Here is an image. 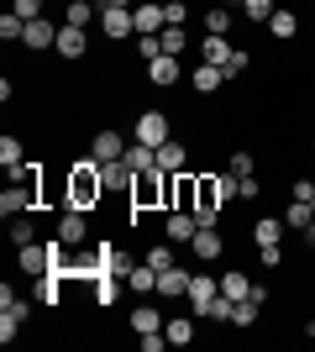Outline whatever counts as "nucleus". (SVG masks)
Listing matches in <instances>:
<instances>
[{
	"label": "nucleus",
	"mask_w": 315,
	"mask_h": 352,
	"mask_svg": "<svg viewBox=\"0 0 315 352\" xmlns=\"http://www.w3.org/2000/svg\"><path fill=\"white\" fill-rule=\"evenodd\" d=\"M100 179H105V195H132V184H137V174L126 168V158L100 163Z\"/></svg>",
	"instance_id": "9b49d317"
},
{
	"label": "nucleus",
	"mask_w": 315,
	"mask_h": 352,
	"mask_svg": "<svg viewBox=\"0 0 315 352\" xmlns=\"http://www.w3.org/2000/svg\"><path fill=\"white\" fill-rule=\"evenodd\" d=\"M310 216H315V210L305 206V200H294V206L284 210V226H289V232H305V226H310Z\"/></svg>",
	"instance_id": "e433bc0d"
},
{
	"label": "nucleus",
	"mask_w": 315,
	"mask_h": 352,
	"mask_svg": "<svg viewBox=\"0 0 315 352\" xmlns=\"http://www.w3.org/2000/svg\"><path fill=\"white\" fill-rule=\"evenodd\" d=\"M163 6H168V0H163Z\"/></svg>",
	"instance_id": "4d7b16f0"
},
{
	"label": "nucleus",
	"mask_w": 315,
	"mask_h": 352,
	"mask_svg": "<svg viewBox=\"0 0 315 352\" xmlns=\"http://www.w3.org/2000/svg\"><path fill=\"white\" fill-rule=\"evenodd\" d=\"M289 195H294V200H305V206H310V200H315V184H310V179H294V184H289Z\"/></svg>",
	"instance_id": "49530a36"
},
{
	"label": "nucleus",
	"mask_w": 315,
	"mask_h": 352,
	"mask_svg": "<svg viewBox=\"0 0 315 352\" xmlns=\"http://www.w3.org/2000/svg\"><path fill=\"white\" fill-rule=\"evenodd\" d=\"M126 289L132 294H158V268L142 258V263H132V274H126Z\"/></svg>",
	"instance_id": "a211bd4d"
},
{
	"label": "nucleus",
	"mask_w": 315,
	"mask_h": 352,
	"mask_svg": "<svg viewBox=\"0 0 315 352\" xmlns=\"http://www.w3.org/2000/svg\"><path fill=\"white\" fill-rule=\"evenodd\" d=\"M310 210H315V200H310Z\"/></svg>",
	"instance_id": "5fc2aeb1"
},
{
	"label": "nucleus",
	"mask_w": 315,
	"mask_h": 352,
	"mask_svg": "<svg viewBox=\"0 0 315 352\" xmlns=\"http://www.w3.org/2000/svg\"><path fill=\"white\" fill-rule=\"evenodd\" d=\"M100 6H137V0H100Z\"/></svg>",
	"instance_id": "8fccbe9b"
},
{
	"label": "nucleus",
	"mask_w": 315,
	"mask_h": 352,
	"mask_svg": "<svg viewBox=\"0 0 315 352\" xmlns=\"http://www.w3.org/2000/svg\"><path fill=\"white\" fill-rule=\"evenodd\" d=\"M215 294H221V279H210V274H189V310L195 316H210V305H215Z\"/></svg>",
	"instance_id": "39448f33"
},
{
	"label": "nucleus",
	"mask_w": 315,
	"mask_h": 352,
	"mask_svg": "<svg viewBox=\"0 0 315 352\" xmlns=\"http://www.w3.org/2000/svg\"><path fill=\"white\" fill-rule=\"evenodd\" d=\"M148 85H158V89H168V85H179V58H152L148 63Z\"/></svg>",
	"instance_id": "4be33fe9"
},
{
	"label": "nucleus",
	"mask_w": 315,
	"mask_h": 352,
	"mask_svg": "<svg viewBox=\"0 0 315 352\" xmlns=\"http://www.w3.org/2000/svg\"><path fill=\"white\" fill-rule=\"evenodd\" d=\"M237 200H263V184H257V174L237 179Z\"/></svg>",
	"instance_id": "a19ab883"
},
{
	"label": "nucleus",
	"mask_w": 315,
	"mask_h": 352,
	"mask_svg": "<svg viewBox=\"0 0 315 352\" xmlns=\"http://www.w3.org/2000/svg\"><path fill=\"white\" fill-rule=\"evenodd\" d=\"M58 236L69 242V248H84V236H90V216L79 206H63V216H58Z\"/></svg>",
	"instance_id": "1a4fd4ad"
},
{
	"label": "nucleus",
	"mask_w": 315,
	"mask_h": 352,
	"mask_svg": "<svg viewBox=\"0 0 315 352\" xmlns=\"http://www.w3.org/2000/svg\"><path fill=\"white\" fill-rule=\"evenodd\" d=\"M273 11H279V0H247V6H242V16H247L253 27H268Z\"/></svg>",
	"instance_id": "7c9ffc66"
},
{
	"label": "nucleus",
	"mask_w": 315,
	"mask_h": 352,
	"mask_svg": "<svg viewBox=\"0 0 315 352\" xmlns=\"http://www.w3.org/2000/svg\"><path fill=\"white\" fill-rule=\"evenodd\" d=\"M0 168H27V147L16 142V137H0Z\"/></svg>",
	"instance_id": "cd10ccee"
},
{
	"label": "nucleus",
	"mask_w": 315,
	"mask_h": 352,
	"mask_svg": "<svg viewBox=\"0 0 315 352\" xmlns=\"http://www.w3.org/2000/svg\"><path fill=\"white\" fill-rule=\"evenodd\" d=\"M100 274H110V279H126L132 274V258L121 248H110V242H100Z\"/></svg>",
	"instance_id": "412c9836"
},
{
	"label": "nucleus",
	"mask_w": 315,
	"mask_h": 352,
	"mask_svg": "<svg viewBox=\"0 0 315 352\" xmlns=\"http://www.w3.org/2000/svg\"><path fill=\"white\" fill-rule=\"evenodd\" d=\"M16 268L32 274V279H37V274H53V252L37 248V242H32V248H16Z\"/></svg>",
	"instance_id": "f8f14e48"
},
{
	"label": "nucleus",
	"mask_w": 315,
	"mask_h": 352,
	"mask_svg": "<svg viewBox=\"0 0 315 352\" xmlns=\"http://www.w3.org/2000/svg\"><path fill=\"white\" fill-rule=\"evenodd\" d=\"M184 163H189L184 142H179V137H168V142L158 147V168H163V174H184Z\"/></svg>",
	"instance_id": "aec40b11"
},
{
	"label": "nucleus",
	"mask_w": 315,
	"mask_h": 352,
	"mask_svg": "<svg viewBox=\"0 0 315 352\" xmlns=\"http://www.w3.org/2000/svg\"><path fill=\"white\" fill-rule=\"evenodd\" d=\"M210 321L231 326V300H226V294H215V305H210Z\"/></svg>",
	"instance_id": "a18cd8bd"
},
{
	"label": "nucleus",
	"mask_w": 315,
	"mask_h": 352,
	"mask_svg": "<svg viewBox=\"0 0 315 352\" xmlns=\"http://www.w3.org/2000/svg\"><path fill=\"white\" fill-rule=\"evenodd\" d=\"M90 158H100V163L126 158V142H121L116 126H95V137H90Z\"/></svg>",
	"instance_id": "6e6552de"
},
{
	"label": "nucleus",
	"mask_w": 315,
	"mask_h": 352,
	"mask_svg": "<svg viewBox=\"0 0 315 352\" xmlns=\"http://www.w3.org/2000/svg\"><path fill=\"white\" fill-rule=\"evenodd\" d=\"M148 263L158 268V274H163V268H174V263H179V252H174V242H168V236H163V242H152V248H148Z\"/></svg>",
	"instance_id": "2f4dec72"
},
{
	"label": "nucleus",
	"mask_w": 315,
	"mask_h": 352,
	"mask_svg": "<svg viewBox=\"0 0 315 352\" xmlns=\"http://www.w3.org/2000/svg\"><path fill=\"white\" fill-rule=\"evenodd\" d=\"M221 6H247V0H221Z\"/></svg>",
	"instance_id": "603ef678"
},
{
	"label": "nucleus",
	"mask_w": 315,
	"mask_h": 352,
	"mask_svg": "<svg viewBox=\"0 0 315 352\" xmlns=\"http://www.w3.org/2000/svg\"><path fill=\"white\" fill-rule=\"evenodd\" d=\"M257 258H263V268H279L284 263V248H257Z\"/></svg>",
	"instance_id": "09e8293b"
},
{
	"label": "nucleus",
	"mask_w": 315,
	"mask_h": 352,
	"mask_svg": "<svg viewBox=\"0 0 315 352\" xmlns=\"http://www.w3.org/2000/svg\"><path fill=\"white\" fill-rule=\"evenodd\" d=\"M310 153H315V137H310Z\"/></svg>",
	"instance_id": "864d4df0"
},
{
	"label": "nucleus",
	"mask_w": 315,
	"mask_h": 352,
	"mask_svg": "<svg viewBox=\"0 0 315 352\" xmlns=\"http://www.w3.org/2000/svg\"><path fill=\"white\" fill-rule=\"evenodd\" d=\"M305 337H315V321H305Z\"/></svg>",
	"instance_id": "3c124183"
},
{
	"label": "nucleus",
	"mask_w": 315,
	"mask_h": 352,
	"mask_svg": "<svg viewBox=\"0 0 315 352\" xmlns=\"http://www.w3.org/2000/svg\"><path fill=\"white\" fill-rule=\"evenodd\" d=\"M168 137H174V126H168V116H163V111H142V116H137V142L163 147Z\"/></svg>",
	"instance_id": "0eeeda50"
},
{
	"label": "nucleus",
	"mask_w": 315,
	"mask_h": 352,
	"mask_svg": "<svg viewBox=\"0 0 315 352\" xmlns=\"http://www.w3.org/2000/svg\"><path fill=\"white\" fill-rule=\"evenodd\" d=\"M189 252H195L200 263H215V258H221V226H200L195 242H189Z\"/></svg>",
	"instance_id": "ddd939ff"
},
{
	"label": "nucleus",
	"mask_w": 315,
	"mask_h": 352,
	"mask_svg": "<svg viewBox=\"0 0 315 352\" xmlns=\"http://www.w3.org/2000/svg\"><path fill=\"white\" fill-rule=\"evenodd\" d=\"M226 168H231V174H237V179H247V174H257V158H253V153H247V147H237V153L226 158Z\"/></svg>",
	"instance_id": "f704fd0d"
},
{
	"label": "nucleus",
	"mask_w": 315,
	"mask_h": 352,
	"mask_svg": "<svg viewBox=\"0 0 315 352\" xmlns=\"http://www.w3.org/2000/svg\"><path fill=\"white\" fill-rule=\"evenodd\" d=\"M284 216H257L253 221V248H284Z\"/></svg>",
	"instance_id": "9d476101"
},
{
	"label": "nucleus",
	"mask_w": 315,
	"mask_h": 352,
	"mask_svg": "<svg viewBox=\"0 0 315 352\" xmlns=\"http://www.w3.org/2000/svg\"><path fill=\"white\" fill-rule=\"evenodd\" d=\"M105 200V179H100V158H79L69 168V184H63V206L95 210Z\"/></svg>",
	"instance_id": "f257e3e1"
},
{
	"label": "nucleus",
	"mask_w": 315,
	"mask_h": 352,
	"mask_svg": "<svg viewBox=\"0 0 315 352\" xmlns=\"http://www.w3.org/2000/svg\"><path fill=\"white\" fill-rule=\"evenodd\" d=\"M158 43H163L168 58H179V53H184V27H163V32H158Z\"/></svg>",
	"instance_id": "ea45409f"
},
{
	"label": "nucleus",
	"mask_w": 315,
	"mask_h": 352,
	"mask_svg": "<svg viewBox=\"0 0 315 352\" xmlns=\"http://www.w3.org/2000/svg\"><path fill=\"white\" fill-rule=\"evenodd\" d=\"M158 294H163V300H179V294H189V268H163V274H158Z\"/></svg>",
	"instance_id": "dca6fc26"
},
{
	"label": "nucleus",
	"mask_w": 315,
	"mask_h": 352,
	"mask_svg": "<svg viewBox=\"0 0 315 352\" xmlns=\"http://www.w3.org/2000/svg\"><path fill=\"white\" fill-rule=\"evenodd\" d=\"M16 331H21V321H16V316H5V310H0V342H11Z\"/></svg>",
	"instance_id": "de8ad7c7"
},
{
	"label": "nucleus",
	"mask_w": 315,
	"mask_h": 352,
	"mask_svg": "<svg viewBox=\"0 0 315 352\" xmlns=\"http://www.w3.org/2000/svg\"><path fill=\"white\" fill-rule=\"evenodd\" d=\"M221 294L226 300H253V279H247L242 268H226L221 274Z\"/></svg>",
	"instance_id": "393cba45"
},
{
	"label": "nucleus",
	"mask_w": 315,
	"mask_h": 352,
	"mask_svg": "<svg viewBox=\"0 0 315 352\" xmlns=\"http://www.w3.org/2000/svg\"><path fill=\"white\" fill-rule=\"evenodd\" d=\"M11 242H16V248H32V242H37V221H32V210H27V216H11Z\"/></svg>",
	"instance_id": "c756f323"
},
{
	"label": "nucleus",
	"mask_w": 315,
	"mask_h": 352,
	"mask_svg": "<svg viewBox=\"0 0 315 352\" xmlns=\"http://www.w3.org/2000/svg\"><path fill=\"white\" fill-rule=\"evenodd\" d=\"M163 27H168L163 0H142V6H137V32H152V37H158Z\"/></svg>",
	"instance_id": "f3484780"
},
{
	"label": "nucleus",
	"mask_w": 315,
	"mask_h": 352,
	"mask_svg": "<svg viewBox=\"0 0 315 352\" xmlns=\"http://www.w3.org/2000/svg\"><path fill=\"white\" fill-rule=\"evenodd\" d=\"M100 37L132 43L137 37V6H100Z\"/></svg>",
	"instance_id": "7ed1b4c3"
},
{
	"label": "nucleus",
	"mask_w": 315,
	"mask_h": 352,
	"mask_svg": "<svg viewBox=\"0 0 315 352\" xmlns=\"http://www.w3.org/2000/svg\"><path fill=\"white\" fill-rule=\"evenodd\" d=\"M205 32H215V37H231V11H226V6H210V11H205Z\"/></svg>",
	"instance_id": "72a5a7b5"
},
{
	"label": "nucleus",
	"mask_w": 315,
	"mask_h": 352,
	"mask_svg": "<svg viewBox=\"0 0 315 352\" xmlns=\"http://www.w3.org/2000/svg\"><path fill=\"white\" fill-rule=\"evenodd\" d=\"M231 53H237V47H231V37H215V32H205V43H200V58H205V63H215V69H221Z\"/></svg>",
	"instance_id": "b1692460"
},
{
	"label": "nucleus",
	"mask_w": 315,
	"mask_h": 352,
	"mask_svg": "<svg viewBox=\"0 0 315 352\" xmlns=\"http://www.w3.org/2000/svg\"><path fill=\"white\" fill-rule=\"evenodd\" d=\"M257 310H263L257 300H231V326H253V321H257Z\"/></svg>",
	"instance_id": "4c0bfd02"
},
{
	"label": "nucleus",
	"mask_w": 315,
	"mask_h": 352,
	"mask_svg": "<svg viewBox=\"0 0 315 352\" xmlns=\"http://www.w3.org/2000/svg\"><path fill=\"white\" fill-rule=\"evenodd\" d=\"M32 300L53 310L63 300V274H37V279H32Z\"/></svg>",
	"instance_id": "4468645a"
},
{
	"label": "nucleus",
	"mask_w": 315,
	"mask_h": 352,
	"mask_svg": "<svg viewBox=\"0 0 315 352\" xmlns=\"http://www.w3.org/2000/svg\"><path fill=\"white\" fill-rule=\"evenodd\" d=\"M132 331H137V337H142V331H163L158 305H137V310H132Z\"/></svg>",
	"instance_id": "c85d7f7f"
},
{
	"label": "nucleus",
	"mask_w": 315,
	"mask_h": 352,
	"mask_svg": "<svg viewBox=\"0 0 315 352\" xmlns=\"http://www.w3.org/2000/svg\"><path fill=\"white\" fill-rule=\"evenodd\" d=\"M189 85H195V89H200V95H215V89H221V85H226V74H221V69H215V63H200V69H195V74H189Z\"/></svg>",
	"instance_id": "bb28decb"
},
{
	"label": "nucleus",
	"mask_w": 315,
	"mask_h": 352,
	"mask_svg": "<svg viewBox=\"0 0 315 352\" xmlns=\"http://www.w3.org/2000/svg\"><path fill=\"white\" fill-rule=\"evenodd\" d=\"M310 126H315V121H310Z\"/></svg>",
	"instance_id": "6e6d98bb"
},
{
	"label": "nucleus",
	"mask_w": 315,
	"mask_h": 352,
	"mask_svg": "<svg viewBox=\"0 0 315 352\" xmlns=\"http://www.w3.org/2000/svg\"><path fill=\"white\" fill-rule=\"evenodd\" d=\"M63 21H69V27H90L95 6H90V0H69V6H63Z\"/></svg>",
	"instance_id": "473e14b6"
},
{
	"label": "nucleus",
	"mask_w": 315,
	"mask_h": 352,
	"mask_svg": "<svg viewBox=\"0 0 315 352\" xmlns=\"http://www.w3.org/2000/svg\"><path fill=\"white\" fill-rule=\"evenodd\" d=\"M126 168H132V174H148V168H158V147H148V142H126Z\"/></svg>",
	"instance_id": "5701e85b"
},
{
	"label": "nucleus",
	"mask_w": 315,
	"mask_h": 352,
	"mask_svg": "<svg viewBox=\"0 0 315 352\" xmlns=\"http://www.w3.org/2000/svg\"><path fill=\"white\" fill-rule=\"evenodd\" d=\"M163 337H168V347H189V342H195V321H189V316H174V321H163Z\"/></svg>",
	"instance_id": "a878e982"
},
{
	"label": "nucleus",
	"mask_w": 315,
	"mask_h": 352,
	"mask_svg": "<svg viewBox=\"0 0 315 352\" xmlns=\"http://www.w3.org/2000/svg\"><path fill=\"white\" fill-rule=\"evenodd\" d=\"M247 69H253V58H247V53H242V47H237V53H231V58L221 63V74H226V85H237V79H242V74H247Z\"/></svg>",
	"instance_id": "c9c22d12"
},
{
	"label": "nucleus",
	"mask_w": 315,
	"mask_h": 352,
	"mask_svg": "<svg viewBox=\"0 0 315 352\" xmlns=\"http://www.w3.org/2000/svg\"><path fill=\"white\" fill-rule=\"evenodd\" d=\"M195 232H200L195 210H168V216H163V236L174 242V248H189V242H195Z\"/></svg>",
	"instance_id": "423d86ee"
},
{
	"label": "nucleus",
	"mask_w": 315,
	"mask_h": 352,
	"mask_svg": "<svg viewBox=\"0 0 315 352\" xmlns=\"http://www.w3.org/2000/svg\"><path fill=\"white\" fill-rule=\"evenodd\" d=\"M0 37H5V43H21V37H27V21H21L16 11H5L0 16Z\"/></svg>",
	"instance_id": "58836bf2"
},
{
	"label": "nucleus",
	"mask_w": 315,
	"mask_h": 352,
	"mask_svg": "<svg viewBox=\"0 0 315 352\" xmlns=\"http://www.w3.org/2000/svg\"><path fill=\"white\" fill-rule=\"evenodd\" d=\"M90 43H95L90 27H69V21H58V43H53V47H58V58L79 63L84 53H90Z\"/></svg>",
	"instance_id": "20e7f679"
},
{
	"label": "nucleus",
	"mask_w": 315,
	"mask_h": 352,
	"mask_svg": "<svg viewBox=\"0 0 315 352\" xmlns=\"http://www.w3.org/2000/svg\"><path fill=\"white\" fill-rule=\"evenodd\" d=\"M268 37H273V43H294V37H300V16L279 6V11H273V21H268Z\"/></svg>",
	"instance_id": "6ab92c4d"
},
{
	"label": "nucleus",
	"mask_w": 315,
	"mask_h": 352,
	"mask_svg": "<svg viewBox=\"0 0 315 352\" xmlns=\"http://www.w3.org/2000/svg\"><path fill=\"white\" fill-rule=\"evenodd\" d=\"M168 210V174L163 168H148V174H137L132 184V210Z\"/></svg>",
	"instance_id": "f03ea898"
},
{
	"label": "nucleus",
	"mask_w": 315,
	"mask_h": 352,
	"mask_svg": "<svg viewBox=\"0 0 315 352\" xmlns=\"http://www.w3.org/2000/svg\"><path fill=\"white\" fill-rule=\"evenodd\" d=\"M163 16H168V27H184V16H189V6H184V0H168V6H163Z\"/></svg>",
	"instance_id": "c03bdc74"
},
{
	"label": "nucleus",
	"mask_w": 315,
	"mask_h": 352,
	"mask_svg": "<svg viewBox=\"0 0 315 352\" xmlns=\"http://www.w3.org/2000/svg\"><path fill=\"white\" fill-rule=\"evenodd\" d=\"M53 43H58V27H53L47 16L27 21V37H21V47H32V53H37V47H53Z\"/></svg>",
	"instance_id": "2eb2a0df"
},
{
	"label": "nucleus",
	"mask_w": 315,
	"mask_h": 352,
	"mask_svg": "<svg viewBox=\"0 0 315 352\" xmlns=\"http://www.w3.org/2000/svg\"><path fill=\"white\" fill-rule=\"evenodd\" d=\"M137 347H142V352H163L168 337H163V331H142V337H137Z\"/></svg>",
	"instance_id": "37998d69"
},
{
	"label": "nucleus",
	"mask_w": 315,
	"mask_h": 352,
	"mask_svg": "<svg viewBox=\"0 0 315 352\" xmlns=\"http://www.w3.org/2000/svg\"><path fill=\"white\" fill-rule=\"evenodd\" d=\"M11 11L21 16V21H37V16H43V0H11Z\"/></svg>",
	"instance_id": "79ce46f5"
}]
</instances>
